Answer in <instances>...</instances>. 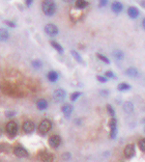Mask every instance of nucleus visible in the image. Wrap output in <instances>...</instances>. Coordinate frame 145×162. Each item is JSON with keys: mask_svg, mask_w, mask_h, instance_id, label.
<instances>
[{"mask_svg": "<svg viewBox=\"0 0 145 162\" xmlns=\"http://www.w3.org/2000/svg\"><path fill=\"white\" fill-rule=\"evenodd\" d=\"M88 5V2L85 0H76V7L78 9H84Z\"/></svg>", "mask_w": 145, "mask_h": 162, "instance_id": "nucleus-21", "label": "nucleus"}, {"mask_svg": "<svg viewBox=\"0 0 145 162\" xmlns=\"http://www.w3.org/2000/svg\"><path fill=\"white\" fill-rule=\"evenodd\" d=\"M138 147H139V149H140V151H142L143 153H145V138L141 139V140H139Z\"/></svg>", "mask_w": 145, "mask_h": 162, "instance_id": "nucleus-28", "label": "nucleus"}, {"mask_svg": "<svg viewBox=\"0 0 145 162\" xmlns=\"http://www.w3.org/2000/svg\"><path fill=\"white\" fill-rule=\"evenodd\" d=\"M9 39V32L4 28H0V42H6Z\"/></svg>", "mask_w": 145, "mask_h": 162, "instance_id": "nucleus-15", "label": "nucleus"}, {"mask_svg": "<svg viewBox=\"0 0 145 162\" xmlns=\"http://www.w3.org/2000/svg\"><path fill=\"white\" fill-rule=\"evenodd\" d=\"M71 53H72L74 59L77 61V62L80 63V64H81V63H83V60H82V58H81V56L80 55V53H78L77 51H76V50H72V51H71Z\"/></svg>", "mask_w": 145, "mask_h": 162, "instance_id": "nucleus-22", "label": "nucleus"}, {"mask_svg": "<svg viewBox=\"0 0 145 162\" xmlns=\"http://www.w3.org/2000/svg\"><path fill=\"white\" fill-rule=\"evenodd\" d=\"M33 3V0H25V4H26L27 7H30Z\"/></svg>", "mask_w": 145, "mask_h": 162, "instance_id": "nucleus-36", "label": "nucleus"}, {"mask_svg": "<svg viewBox=\"0 0 145 162\" xmlns=\"http://www.w3.org/2000/svg\"><path fill=\"white\" fill-rule=\"evenodd\" d=\"M52 127V123L50 122L49 120H43L41 122V123L39 125V127H38V130H39V132L41 134H43V135H45V134H47L48 131L51 129Z\"/></svg>", "mask_w": 145, "mask_h": 162, "instance_id": "nucleus-2", "label": "nucleus"}, {"mask_svg": "<svg viewBox=\"0 0 145 162\" xmlns=\"http://www.w3.org/2000/svg\"><path fill=\"white\" fill-rule=\"evenodd\" d=\"M47 101L45 100H39L37 101V107L39 110H45L47 108Z\"/></svg>", "mask_w": 145, "mask_h": 162, "instance_id": "nucleus-17", "label": "nucleus"}, {"mask_svg": "<svg viewBox=\"0 0 145 162\" xmlns=\"http://www.w3.org/2000/svg\"><path fill=\"white\" fill-rule=\"evenodd\" d=\"M117 89L119 91H128L131 89V85L128 84V83H120V84L118 85V87H117Z\"/></svg>", "mask_w": 145, "mask_h": 162, "instance_id": "nucleus-23", "label": "nucleus"}, {"mask_svg": "<svg viewBox=\"0 0 145 162\" xmlns=\"http://www.w3.org/2000/svg\"><path fill=\"white\" fill-rule=\"evenodd\" d=\"M1 135H2V130L0 129V136H1Z\"/></svg>", "mask_w": 145, "mask_h": 162, "instance_id": "nucleus-40", "label": "nucleus"}, {"mask_svg": "<svg viewBox=\"0 0 145 162\" xmlns=\"http://www.w3.org/2000/svg\"><path fill=\"white\" fill-rule=\"evenodd\" d=\"M42 10L45 16L51 17L55 14L56 5L53 0H44L42 3Z\"/></svg>", "mask_w": 145, "mask_h": 162, "instance_id": "nucleus-1", "label": "nucleus"}, {"mask_svg": "<svg viewBox=\"0 0 145 162\" xmlns=\"http://www.w3.org/2000/svg\"><path fill=\"white\" fill-rule=\"evenodd\" d=\"M106 78H113L114 77V73L111 72V70H108L106 72Z\"/></svg>", "mask_w": 145, "mask_h": 162, "instance_id": "nucleus-33", "label": "nucleus"}, {"mask_svg": "<svg viewBox=\"0 0 145 162\" xmlns=\"http://www.w3.org/2000/svg\"><path fill=\"white\" fill-rule=\"evenodd\" d=\"M48 144H49V146L51 147V148H53V149L58 148V147L60 146V144H61L60 136H58V135L50 136L49 139H48Z\"/></svg>", "mask_w": 145, "mask_h": 162, "instance_id": "nucleus-7", "label": "nucleus"}, {"mask_svg": "<svg viewBox=\"0 0 145 162\" xmlns=\"http://www.w3.org/2000/svg\"><path fill=\"white\" fill-rule=\"evenodd\" d=\"M80 95H81V93H80V92H75V93H73L72 95H71V97H70V100H72V101H76L78 98L80 97Z\"/></svg>", "mask_w": 145, "mask_h": 162, "instance_id": "nucleus-25", "label": "nucleus"}, {"mask_svg": "<svg viewBox=\"0 0 145 162\" xmlns=\"http://www.w3.org/2000/svg\"><path fill=\"white\" fill-rule=\"evenodd\" d=\"M136 153V149H134V145L133 144H129L125 147L124 149V155L127 158H132Z\"/></svg>", "mask_w": 145, "mask_h": 162, "instance_id": "nucleus-6", "label": "nucleus"}, {"mask_svg": "<svg viewBox=\"0 0 145 162\" xmlns=\"http://www.w3.org/2000/svg\"><path fill=\"white\" fill-rule=\"evenodd\" d=\"M97 79L100 81V82H103V83H106V81H108V78L106 76H102V75H98V76H97Z\"/></svg>", "mask_w": 145, "mask_h": 162, "instance_id": "nucleus-32", "label": "nucleus"}, {"mask_svg": "<svg viewBox=\"0 0 145 162\" xmlns=\"http://www.w3.org/2000/svg\"><path fill=\"white\" fill-rule=\"evenodd\" d=\"M109 127H110V138L114 139L117 133V121L114 117L109 121Z\"/></svg>", "mask_w": 145, "mask_h": 162, "instance_id": "nucleus-8", "label": "nucleus"}, {"mask_svg": "<svg viewBox=\"0 0 145 162\" xmlns=\"http://www.w3.org/2000/svg\"><path fill=\"white\" fill-rule=\"evenodd\" d=\"M47 79L50 82H55V81L58 80V73L56 72H54V70H50L47 73Z\"/></svg>", "mask_w": 145, "mask_h": 162, "instance_id": "nucleus-16", "label": "nucleus"}, {"mask_svg": "<svg viewBox=\"0 0 145 162\" xmlns=\"http://www.w3.org/2000/svg\"><path fill=\"white\" fill-rule=\"evenodd\" d=\"M106 110H108V113L111 116V118H113L114 116H115V112H114V110L111 105H109V104L106 105Z\"/></svg>", "mask_w": 145, "mask_h": 162, "instance_id": "nucleus-27", "label": "nucleus"}, {"mask_svg": "<svg viewBox=\"0 0 145 162\" xmlns=\"http://www.w3.org/2000/svg\"><path fill=\"white\" fill-rule=\"evenodd\" d=\"M124 111L127 113H132L134 111V104L131 102V101H127V102L124 103L123 105Z\"/></svg>", "mask_w": 145, "mask_h": 162, "instance_id": "nucleus-19", "label": "nucleus"}, {"mask_svg": "<svg viewBox=\"0 0 145 162\" xmlns=\"http://www.w3.org/2000/svg\"><path fill=\"white\" fill-rule=\"evenodd\" d=\"M64 2H67V3H70V2H73L74 0H63Z\"/></svg>", "mask_w": 145, "mask_h": 162, "instance_id": "nucleus-38", "label": "nucleus"}, {"mask_svg": "<svg viewBox=\"0 0 145 162\" xmlns=\"http://www.w3.org/2000/svg\"><path fill=\"white\" fill-rule=\"evenodd\" d=\"M66 98V92L62 89H57L53 92L52 98L56 102H61V101L64 100V98Z\"/></svg>", "mask_w": 145, "mask_h": 162, "instance_id": "nucleus-4", "label": "nucleus"}, {"mask_svg": "<svg viewBox=\"0 0 145 162\" xmlns=\"http://www.w3.org/2000/svg\"><path fill=\"white\" fill-rule=\"evenodd\" d=\"M61 110H62V112L65 116L69 117L73 112V106L70 104H64L62 106V108H61Z\"/></svg>", "mask_w": 145, "mask_h": 162, "instance_id": "nucleus-14", "label": "nucleus"}, {"mask_svg": "<svg viewBox=\"0 0 145 162\" xmlns=\"http://www.w3.org/2000/svg\"><path fill=\"white\" fill-rule=\"evenodd\" d=\"M106 4H108V0H100V2H99L100 7H105Z\"/></svg>", "mask_w": 145, "mask_h": 162, "instance_id": "nucleus-35", "label": "nucleus"}, {"mask_svg": "<svg viewBox=\"0 0 145 162\" xmlns=\"http://www.w3.org/2000/svg\"><path fill=\"white\" fill-rule=\"evenodd\" d=\"M15 115H16V112H15V111H12V110H8V111L5 112V116H6L7 118L14 117Z\"/></svg>", "mask_w": 145, "mask_h": 162, "instance_id": "nucleus-30", "label": "nucleus"}, {"mask_svg": "<svg viewBox=\"0 0 145 162\" xmlns=\"http://www.w3.org/2000/svg\"><path fill=\"white\" fill-rule=\"evenodd\" d=\"M142 25H143V27H144V29H145V19H143V21H142Z\"/></svg>", "mask_w": 145, "mask_h": 162, "instance_id": "nucleus-39", "label": "nucleus"}, {"mask_svg": "<svg viewBox=\"0 0 145 162\" xmlns=\"http://www.w3.org/2000/svg\"><path fill=\"white\" fill-rule=\"evenodd\" d=\"M113 56L118 60H122L124 58V53L123 51H121L120 49H116L113 51Z\"/></svg>", "mask_w": 145, "mask_h": 162, "instance_id": "nucleus-24", "label": "nucleus"}, {"mask_svg": "<svg viewBox=\"0 0 145 162\" xmlns=\"http://www.w3.org/2000/svg\"><path fill=\"white\" fill-rule=\"evenodd\" d=\"M5 23L8 25L9 27H11V28H15V27H16V23H15L14 21H10V20H5Z\"/></svg>", "mask_w": 145, "mask_h": 162, "instance_id": "nucleus-31", "label": "nucleus"}, {"mask_svg": "<svg viewBox=\"0 0 145 162\" xmlns=\"http://www.w3.org/2000/svg\"><path fill=\"white\" fill-rule=\"evenodd\" d=\"M14 153L17 157H27L28 156V151H27L23 147L17 146L14 149Z\"/></svg>", "mask_w": 145, "mask_h": 162, "instance_id": "nucleus-9", "label": "nucleus"}, {"mask_svg": "<svg viewBox=\"0 0 145 162\" xmlns=\"http://www.w3.org/2000/svg\"><path fill=\"white\" fill-rule=\"evenodd\" d=\"M40 159L43 162H52L53 155L48 151H42V153H40Z\"/></svg>", "mask_w": 145, "mask_h": 162, "instance_id": "nucleus-11", "label": "nucleus"}, {"mask_svg": "<svg viewBox=\"0 0 145 162\" xmlns=\"http://www.w3.org/2000/svg\"><path fill=\"white\" fill-rule=\"evenodd\" d=\"M97 56H98V58H99V59H100L101 61H103L104 63H106V64H108V63H109V59H108V57H106L105 55L98 53V54H97Z\"/></svg>", "mask_w": 145, "mask_h": 162, "instance_id": "nucleus-26", "label": "nucleus"}, {"mask_svg": "<svg viewBox=\"0 0 145 162\" xmlns=\"http://www.w3.org/2000/svg\"><path fill=\"white\" fill-rule=\"evenodd\" d=\"M50 44H51V46L53 48L59 53H63V51H64V49H63V47L61 46V44H58L56 40H51V42H50Z\"/></svg>", "mask_w": 145, "mask_h": 162, "instance_id": "nucleus-20", "label": "nucleus"}, {"mask_svg": "<svg viewBox=\"0 0 145 162\" xmlns=\"http://www.w3.org/2000/svg\"><path fill=\"white\" fill-rule=\"evenodd\" d=\"M128 15L131 19H136L139 15V12L136 7H130L128 9Z\"/></svg>", "mask_w": 145, "mask_h": 162, "instance_id": "nucleus-13", "label": "nucleus"}, {"mask_svg": "<svg viewBox=\"0 0 145 162\" xmlns=\"http://www.w3.org/2000/svg\"><path fill=\"white\" fill-rule=\"evenodd\" d=\"M126 74L129 75L130 77H136L137 74H138V72H137L136 68L132 67V68H129V69L126 70Z\"/></svg>", "mask_w": 145, "mask_h": 162, "instance_id": "nucleus-18", "label": "nucleus"}, {"mask_svg": "<svg viewBox=\"0 0 145 162\" xmlns=\"http://www.w3.org/2000/svg\"><path fill=\"white\" fill-rule=\"evenodd\" d=\"M6 131L10 137H15L17 133V125L16 122L10 121L6 125Z\"/></svg>", "mask_w": 145, "mask_h": 162, "instance_id": "nucleus-3", "label": "nucleus"}, {"mask_svg": "<svg viewBox=\"0 0 145 162\" xmlns=\"http://www.w3.org/2000/svg\"><path fill=\"white\" fill-rule=\"evenodd\" d=\"M111 10H112L115 14H119V13L123 10V5L118 1H114L113 3L111 4Z\"/></svg>", "mask_w": 145, "mask_h": 162, "instance_id": "nucleus-12", "label": "nucleus"}, {"mask_svg": "<svg viewBox=\"0 0 145 162\" xmlns=\"http://www.w3.org/2000/svg\"><path fill=\"white\" fill-rule=\"evenodd\" d=\"M101 94H104V96H106L108 94V91H106V90H103L101 91Z\"/></svg>", "mask_w": 145, "mask_h": 162, "instance_id": "nucleus-37", "label": "nucleus"}, {"mask_svg": "<svg viewBox=\"0 0 145 162\" xmlns=\"http://www.w3.org/2000/svg\"><path fill=\"white\" fill-rule=\"evenodd\" d=\"M62 157H63V159H65V160H69V159L71 158V153H63Z\"/></svg>", "mask_w": 145, "mask_h": 162, "instance_id": "nucleus-34", "label": "nucleus"}, {"mask_svg": "<svg viewBox=\"0 0 145 162\" xmlns=\"http://www.w3.org/2000/svg\"><path fill=\"white\" fill-rule=\"evenodd\" d=\"M22 129L25 133H32L35 129V125L31 121H25L22 125Z\"/></svg>", "mask_w": 145, "mask_h": 162, "instance_id": "nucleus-10", "label": "nucleus"}, {"mask_svg": "<svg viewBox=\"0 0 145 162\" xmlns=\"http://www.w3.org/2000/svg\"><path fill=\"white\" fill-rule=\"evenodd\" d=\"M45 32L47 33L48 36L54 37L58 34V28H57L56 25L49 23V24H47L45 26Z\"/></svg>", "mask_w": 145, "mask_h": 162, "instance_id": "nucleus-5", "label": "nucleus"}, {"mask_svg": "<svg viewBox=\"0 0 145 162\" xmlns=\"http://www.w3.org/2000/svg\"><path fill=\"white\" fill-rule=\"evenodd\" d=\"M32 66L35 68V69H40L42 67V62L40 60H34L32 62Z\"/></svg>", "mask_w": 145, "mask_h": 162, "instance_id": "nucleus-29", "label": "nucleus"}]
</instances>
